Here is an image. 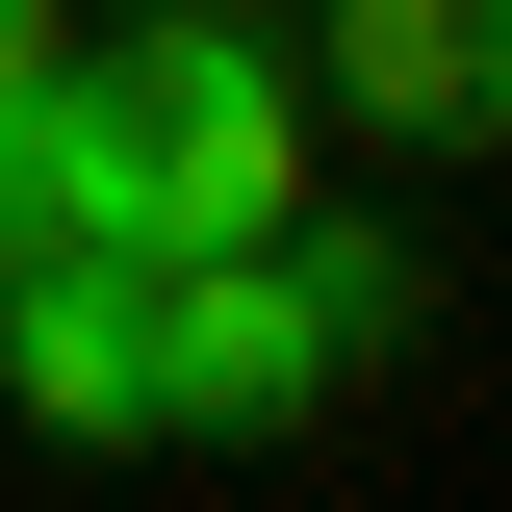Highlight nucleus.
<instances>
[{
	"mask_svg": "<svg viewBox=\"0 0 512 512\" xmlns=\"http://www.w3.org/2000/svg\"><path fill=\"white\" fill-rule=\"evenodd\" d=\"M52 52H77V0H0V77H52Z\"/></svg>",
	"mask_w": 512,
	"mask_h": 512,
	"instance_id": "nucleus-5",
	"label": "nucleus"
},
{
	"mask_svg": "<svg viewBox=\"0 0 512 512\" xmlns=\"http://www.w3.org/2000/svg\"><path fill=\"white\" fill-rule=\"evenodd\" d=\"M333 308H308V256L282 231H205V256H154V436H308L333 410Z\"/></svg>",
	"mask_w": 512,
	"mask_h": 512,
	"instance_id": "nucleus-1",
	"label": "nucleus"
},
{
	"mask_svg": "<svg viewBox=\"0 0 512 512\" xmlns=\"http://www.w3.org/2000/svg\"><path fill=\"white\" fill-rule=\"evenodd\" d=\"M52 231V154H26V77H0V256Z\"/></svg>",
	"mask_w": 512,
	"mask_h": 512,
	"instance_id": "nucleus-4",
	"label": "nucleus"
},
{
	"mask_svg": "<svg viewBox=\"0 0 512 512\" xmlns=\"http://www.w3.org/2000/svg\"><path fill=\"white\" fill-rule=\"evenodd\" d=\"M0 410L52 461H154V256H103V231L0 256Z\"/></svg>",
	"mask_w": 512,
	"mask_h": 512,
	"instance_id": "nucleus-3",
	"label": "nucleus"
},
{
	"mask_svg": "<svg viewBox=\"0 0 512 512\" xmlns=\"http://www.w3.org/2000/svg\"><path fill=\"white\" fill-rule=\"evenodd\" d=\"M308 128L410 154V180H487L512 154V0H308Z\"/></svg>",
	"mask_w": 512,
	"mask_h": 512,
	"instance_id": "nucleus-2",
	"label": "nucleus"
}]
</instances>
